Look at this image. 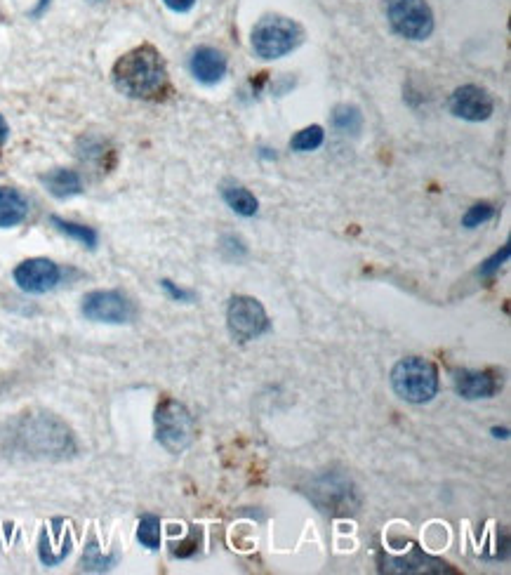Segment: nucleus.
Here are the masks:
<instances>
[{"mask_svg": "<svg viewBox=\"0 0 511 575\" xmlns=\"http://www.w3.org/2000/svg\"><path fill=\"white\" fill-rule=\"evenodd\" d=\"M114 85L135 99L161 97L168 88V66L154 45H139L114 64Z\"/></svg>", "mask_w": 511, "mask_h": 575, "instance_id": "obj_1", "label": "nucleus"}, {"mask_svg": "<svg viewBox=\"0 0 511 575\" xmlns=\"http://www.w3.org/2000/svg\"><path fill=\"white\" fill-rule=\"evenodd\" d=\"M5 439L15 451L29 458H64L73 451L71 432L48 413L15 420Z\"/></svg>", "mask_w": 511, "mask_h": 575, "instance_id": "obj_2", "label": "nucleus"}, {"mask_svg": "<svg viewBox=\"0 0 511 575\" xmlns=\"http://www.w3.org/2000/svg\"><path fill=\"white\" fill-rule=\"evenodd\" d=\"M302 38L304 33L300 24L292 22L288 17L269 15L262 17L260 22L255 24L250 43L257 57L271 62V59H281L285 55H290L292 50L300 48Z\"/></svg>", "mask_w": 511, "mask_h": 575, "instance_id": "obj_3", "label": "nucleus"}, {"mask_svg": "<svg viewBox=\"0 0 511 575\" xmlns=\"http://www.w3.org/2000/svg\"><path fill=\"white\" fill-rule=\"evenodd\" d=\"M391 387L408 403H429L438 394V370L429 359L408 356L391 370Z\"/></svg>", "mask_w": 511, "mask_h": 575, "instance_id": "obj_4", "label": "nucleus"}, {"mask_svg": "<svg viewBox=\"0 0 511 575\" xmlns=\"http://www.w3.org/2000/svg\"><path fill=\"white\" fill-rule=\"evenodd\" d=\"M156 439L165 451L182 453L194 441V418L179 401L165 399L156 408Z\"/></svg>", "mask_w": 511, "mask_h": 575, "instance_id": "obj_5", "label": "nucleus"}, {"mask_svg": "<svg viewBox=\"0 0 511 575\" xmlns=\"http://www.w3.org/2000/svg\"><path fill=\"white\" fill-rule=\"evenodd\" d=\"M391 29L408 41H424L434 31V12L427 0H387Z\"/></svg>", "mask_w": 511, "mask_h": 575, "instance_id": "obj_6", "label": "nucleus"}, {"mask_svg": "<svg viewBox=\"0 0 511 575\" xmlns=\"http://www.w3.org/2000/svg\"><path fill=\"white\" fill-rule=\"evenodd\" d=\"M227 326L238 342H250L269 330V316L262 302L248 295L231 297L227 307Z\"/></svg>", "mask_w": 511, "mask_h": 575, "instance_id": "obj_7", "label": "nucleus"}, {"mask_svg": "<svg viewBox=\"0 0 511 575\" xmlns=\"http://www.w3.org/2000/svg\"><path fill=\"white\" fill-rule=\"evenodd\" d=\"M81 312L88 321L130 323L132 316H135V307L118 290H92L83 297Z\"/></svg>", "mask_w": 511, "mask_h": 575, "instance_id": "obj_8", "label": "nucleus"}, {"mask_svg": "<svg viewBox=\"0 0 511 575\" xmlns=\"http://www.w3.org/2000/svg\"><path fill=\"white\" fill-rule=\"evenodd\" d=\"M12 276H15V283L24 293L43 295L57 286L59 279H62V272H59L57 264L48 260V257H31V260L17 264Z\"/></svg>", "mask_w": 511, "mask_h": 575, "instance_id": "obj_9", "label": "nucleus"}, {"mask_svg": "<svg viewBox=\"0 0 511 575\" xmlns=\"http://www.w3.org/2000/svg\"><path fill=\"white\" fill-rule=\"evenodd\" d=\"M493 109V97L488 95V90L479 88V85H462V88H457L453 97H450V111H453V116L469 123L488 121V118L493 116Z\"/></svg>", "mask_w": 511, "mask_h": 575, "instance_id": "obj_10", "label": "nucleus"}, {"mask_svg": "<svg viewBox=\"0 0 511 575\" xmlns=\"http://www.w3.org/2000/svg\"><path fill=\"white\" fill-rule=\"evenodd\" d=\"M189 69H191V76H194L198 83L217 85L224 76H227L229 64L222 50L203 45V48H196L194 52H191Z\"/></svg>", "mask_w": 511, "mask_h": 575, "instance_id": "obj_11", "label": "nucleus"}, {"mask_svg": "<svg viewBox=\"0 0 511 575\" xmlns=\"http://www.w3.org/2000/svg\"><path fill=\"white\" fill-rule=\"evenodd\" d=\"M453 382L455 392L467 401L490 399L500 392V380L490 370H457Z\"/></svg>", "mask_w": 511, "mask_h": 575, "instance_id": "obj_12", "label": "nucleus"}, {"mask_svg": "<svg viewBox=\"0 0 511 575\" xmlns=\"http://www.w3.org/2000/svg\"><path fill=\"white\" fill-rule=\"evenodd\" d=\"M41 182L45 184V189L50 191L55 198H71L78 196L83 191V180L76 170L69 168H55L50 173H45L41 177Z\"/></svg>", "mask_w": 511, "mask_h": 575, "instance_id": "obj_13", "label": "nucleus"}, {"mask_svg": "<svg viewBox=\"0 0 511 575\" xmlns=\"http://www.w3.org/2000/svg\"><path fill=\"white\" fill-rule=\"evenodd\" d=\"M26 213H29L26 198L17 189L0 187V229L17 227L19 222L26 220Z\"/></svg>", "mask_w": 511, "mask_h": 575, "instance_id": "obj_14", "label": "nucleus"}, {"mask_svg": "<svg viewBox=\"0 0 511 575\" xmlns=\"http://www.w3.org/2000/svg\"><path fill=\"white\" fill-rule=\"evenodd\" d=\"M222 196L224 201H227V206L241 217H252L257 210H260L257 198L252 196L248 189L241 187V184H227V187L222 189Z\"/></svg>", "mask_w": 511, "mask_h": 575, "instance_id": "obj_15", "label": "nucleus"}, {"mask_svg": "<svg viewBox=\"0 0 511 575\" xmlns=\"http://www.w3.org/2000/svg\"><path fill=\"white\" fill-rule=\"evenodd\" d=\"M50 222H52V227H55L57 231H62L64 236H69V239L78 241L81 246L90 248V250L97 248V231L92 229V227H85V224H78V222L62 220V217H57V215H52Z\"/></svg>", "mask_w": 511, "mask_h": 575, "instance_id": "obj_16", "label": "nucleus"}, {"mask_svg": "<svg viewBox=\"0 0 511 575\" xmlns=\"http://www.w3.org/2000/svg\"><path fill=\"white\" fill-rule=\"evenodd\" d=\"M333 125L335 130L342 132V135H358L363 128V116L356 107L340 104V107L333 111Z\"/></svg>", "mask_w": 511, "mask_h": 575, "instance_id": "obj_17", "label": "nucleus"}, {"mask_svg": "<svg viewBox=\"0 0 511 575\" xmlns=\"http://www.w3.org/2000/svg\"><path fill=\"white\" fill-rule=\"evenodd\" d=\"M137 540L146 550H158V547H161V519L154 517V514H144V517L139 519Z\"/></svg>", "mask_w": 511, "mask_h": 575, "instance_id": "obj_18", "label": "nucleus"}, {"mask_svg": "<svg viewBox=\"0 0 511 575\" xmlns=\"http://www.w3.org/2000/svg\"><path fill=\"white\" fill-rule=\"evenodd\" d=\"M323 140H325V132L321 125H309V128L300 130L295 137H292L290 149L300 151V154H307V151H314L321 147Z\"/></svg>", "mask_w": 511, "mask_h": 575, "instance_id": "obj_19", "label": "nucleus"}, {"mask_svg": "<svg viewBox=\"0 0 511 575\" xmlns=\"http://www.w3.org/2000/svg\"><path fill=\"white\" fill-rule=\"evenodd\" d=\"M114 557H104L102 552H99V545L92 540V543L85 547V554H83V568L85 571H106V568L114 566Z\"/></svg>", "mask_w": 511, "mask_h": 575, "instance_id": "obj_20", "label": "nucleus"}, {"mask_svg": "<svg viewBox=\"0 0 511 575\" xmlns=\"http://www.w3.org/2000/svg\"><path fill=\"white\" fill-rule=\"evenodd\" d=\"M493 215H495V208L490 206V203H476V206H471L467 210V215L462 217V224L467 229H476V227H481L483 222H488Z\"/></svg>", "mask_w": 511, "mask_h": 575, "instance_id": "obj_21", "label": "nucleus"}, {"mask_svg": "<svg viewBox=\"0 0 511 575\" xmlns=\"http://www.w3.org/2000/svg\"><path fill=\"white\" fill-rule=\"evenodd\" d=\"M509 253H511L509 246H504V248L500 250V253H495L493 257H490V260L483 262V267H481V276H493V274L497 272V269H500L502 264L509 260Z\"/></svg>", "mask_w": 511, "mask_h": 575, "instance_id": "obj_22", "label": "nucleus"}, {"mask_svg": "<svg viewBox=\"0 0 511 575\" xmlns=\"http://www.w3.org/2000/svg\"><path fill=\"white\" fill-rule=\"evenodd\" d=\"M161 286L165 288V293H168V295L172 297V300H177V302H191V300H194V293H189V290L177 288L175 283L168 281V279L161 281Z\"/></svg>", "mask_w": 511, "mask_h": 575, "instance_id": "obj_23", "label": "nucleus"}, {"mask_svg": "<svg viewBox=\"0 0 511 575\" xmlns=\"http://www.w3.org/2000/svg\"><path fill=\"white\" fill-rule=\"evenodd\" d=\"M172 12H189L196 5V0H163Z\"/></svg>", "mask_w": 511, "mask_h": 575, "instance_id": "obj_24", "label": "nucleus"}, {"mask_svg": "<svg viewBox=\"0 0 511 575\" xmlns=\"http://www.w3.org/2000/svg\"><path fill=\"white\" fill-rule=\"evenodd\" d=\"M8 137H10V125L8 121H5L3 114H0V149L5 147V142H8Z\"/></svg>", "mask_w": 511, "mask_h": 575, "instance_id": "obj_25", "label": "nucleus"}, {"mask_svg": "<svg viewBox=\"0 0 511 575\" xmlns=\"http://www.w3.org/2000/svg\"><path fill=\"white\" fill-rule=\"evenodd\" d=\"M48 5H50V0H38V5H36V8H33V12H31V15H33V17L43 15V12H45V10H48Z\"/></svg>", "mask_w": 511, "mask_h": 575, "instance_id": "obj_26", "label": "nucleus"}, {"mask_svg": "<svg viewBox=\"0 0 511 575\" xmlns=\"http://www.w3.org/2000/svg\"><path fill=\"white\" fill-rule=\"evenodd\" d=\"M493 432H495V436H502V439H507V436H509L507 429H493Z\"/></svg>", "mask_w": 511, "mask_h": 575, "instance_id": "obj_27", "label": "nucleus"}]
</instances>
